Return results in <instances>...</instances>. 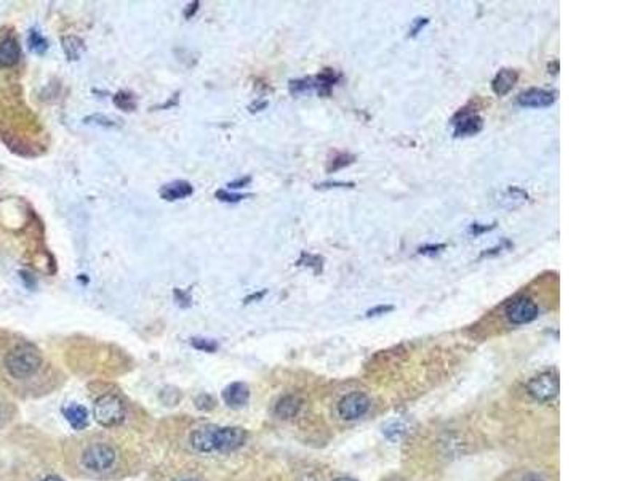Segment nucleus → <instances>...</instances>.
Returning a JSON list of instances; mask_svg holds the SVG:
<instances>
[{
  "mask_svg": "<svg viewBox=\"0 0 640 481\" xmlns=\"http://www.w3.org/2000/svg\"><path fill=\"white\" fill-rule=\"evenodd\" d=\"M247 434L238 427H213L207 425L192 431L191 443L197 451H234L245 441Z\"/></svg>",
  "mask_w": 640,
  "mask_h": 481,
  "instance_id": "nucleus-1",
  "label": "nucleus"
},
{
  "mask_svg": "<svg viewBox=\"0 0 640 481\" xmlns=\"http://www.w3.org/2000/svg\"><path fill=\"white\" fill-rule=\"evenodd\" d=\"M42 364L40 350L29 342L15 345V347L5 355L3 366L13 379L23 380L34 376Z\"/></svg>",
  "mask_w": 640,
  "mask_h": 481,
  "instance_id": "nucleus-2",
  "label": "nucleus"
},
{
  "mask_svg": "<svg viewBox=\"0 0 640 481\" xmlns=\"http://www.w3.org/2000/svg\"><path fill=\"white\" fill-rule=\"evenodd\" d=\"M93 414L98 424L114 427L121 424L125 417V408H123L122 399L116 394H102L101 398L96 399Z\"/></svg>",
  "mask_w": 640,
  "mask_h": 481,
  "instance_id": "nucleus-3",
  "label": "nucleus"
},
{
  "mask_svg": "<svg viewBox=\"0 0 640 481\" xmlns=\"http://www.w3.org/2000/svg\"><path fill=\"white\" fill-rule=\"evenodd\" d=\"M527 390L538 401H551L558 393V377L556 372H541L528 382Z\"/></svg>",
  "mask_w": 640,
  "mask_h": 481,
  "instance_id": "nucleus-4",
  "label": "nucleus"
},
{
  "mask_svg": "<svg viewBox=\"0 0 640 481\" xmlns=\"http://www.w3.org/2000/svg\"><path fill=\"white\" fill-rule=\"evenodd\" d=\"M114 461H116V454H114L112 447L107 445H100V443L86 447L82 456L84 466L89 470H93V472L107 470L112 466Z\"/></svg>",
  "mask_w": 640,
  "mask_h": 481,
  "instance_id": "nucleus-5",
  "label": "nucleus"
},
{
  "mask_svg": "<svg viewBox=\"0 0 640 481\" xmlns=\"http://www.w3.org/2000/svg\"><path fill=\"white\" fill-rule=\"evenodd\" d=\"M538 305L530 297H517L506 308V316L512 324H528L538 318Z\"/></svg>",
  "mask_w": 640,
  "mask_h": 481,
  "instance_id": "nucleus-6",
  "label": "nucleus"
},
{
  "mask_svg": "<svg viewBox=\"0 0 640 481\" xmlns=\"http://www.w3.org/2000/svg\"><path fill=\"white\" fill-rule=\"evenodd\" d=\"M368 409H370V398L359 392L346 394L338 404L340 417L344 420L359 419L363 414H367Z\"/></svg>",
  "mask_w": 640,
  "mask_h": 481,
  "instance_id": "nucleus-7",
  "label": "nucleus"
},
{
  "mask_svg": "<svg viewBox=\"0 0 640 481\" xmlns=\"http://www.w3.org/2000/svg\"><path fill=\"white\" fill-rule=\"evenodd\" d=\"M458 119L455 121V137L457 138H464V137H473V135H477L482 127H484V119H482L479 114L475 112H466V111H459L458 112Z\"/></svg>",
  "mask_w": 640,
  "mask_h": 481,
  "instance_id": "nucleus-8",
  "label": "nucleus"
},
{
  "mask_svg": "<svg viewBox=\"0 0 640 481\" xmlns=\"http://www.w3.org/2000/svg\"><path fill=\"white\" fill-rule=\"evenodd\" d=\"M554 101V94L544 89H528L517 96L519 105L525 108H549Z\"/></svg>",
  "mask_w": 640,
  "mask_h": 481,
  "instance_id": "nucleus-9",
  "label": "nucleus"
},
{
  "mask_svg": "<svg viewBox=\"0 0 640 481\" xmlns=\"http://www.w3.org/2000/svg\"><path fill=\"white\" fill-rule=\"evenodd\" d=\"M519 80V73L511 68H503L492 80V89L498 96H504L511 91Z\"/></svg>",
  "mask_w": 640,
  "mask_h": 481,
  "instance_id": "nucleus-10",
  "label": "nucleus"
},
{
  "mask_svg": "<svg viewBox=\"0 0 640 481\" xmlns=\"http://www.w3.org/2000/svg\"><path fill=\"white\" fill-rule=\"evenodd\" d=\"M192 193H194L192 185L189 182H184V180H176V182L167 183V185L162 186L160 191H159L160 198L165 199V201H168V202L180 201V199L189 198Z\"/></svg>",
  "mask_w": 640,
  "mask_h": 481,
  "instance_id": "nucleus-11",
  "label": "nucleus"
},
{
  "mask_svg": "<svg viewBox=\"0 0 640 481\" xmlns=\"http://www.w3.org/2000/svg\"><path fill=\"white\" fill-rule=\"evenodd\" d=\"M248 397H250V392L243 382L231 383L223 392V399L229 408H242L243 404H247Z\"/></svg>",
  "mask_w": 640,
  "mask_h": 481,
  "instance_id": "nucleus-12",
  "label": "nucleus"
},
{
  "mask_svg": "<svg viewBox=\"0 0 640 481\" xmlns=\"http://www.w3.org/2000/svg\"><path fill=\"white\" fill-rule=\"evenodd\" d=\"M528 201V194L525 190L519 186H509L508 190H504L500 198H498V204L506 210H515Z\"/></svg>",
  "mask_w": 640,
  "mask_h": 481,
  "instance_id": "nucleus-13",
  "label": "nucleus"
},
{
  "mask_svg": "<svg viewBox=\"0 0 640 481\" xmlns=\"http://www.w3.org/2000/svg\"><path fill=\"white\" fill-rule=\"evenodd\" d=\"M21 58V48L18 40L13 37H7L0 42V66L12 68Z\"/></svg>",
  "mask_w": 640,
  "mask_h": 481,
  "instance_id": "nucleus-14",
  "label": "nucleus"
},
{
  "mask_svg": "<svg viewBox=\"0 0 640 481\" xmlns=\"http://www.w3.org/2000/svg\"><path fill=\"white\" fill-rule=\"evenodd\" d=\"M341 75L333 71V69H323L322 73H320L319 75H316V77H312L314 80V90H317L320 95H330V91H332L333 89V85L338 82Z\"/></svg>",
  "mask_w": 640,
  "mask_h": 481,
  "instance_id": "nucleus-15",
  "label": "nucleus"
},
{
  "mask_svg": "<svg viewBox=\"0 0 640 481\" xmlns=\"http://www.w3.org/2000/svg\"><path fill=\"white\" fill-rule=\"evenodd\" d=\"M63 413L68 422L73 425L75 430H82L86 422H89L86 409L84 406H80V404H69V406L63 409Z\"/></svg>",
  "mask_w": 640,
  "mask_h": 481,
  "instance_id": "nucleus-16",
  "label": "nucleus"
},
{
  "mask_svg": "<svg viewBox=\"0 0 640 481\" xmlns=\"http://www.w3.org/2000/svg\"><path fill=\"white\" fill-rule=\"evenodd\" d=\"M63 50L66 53L69 61H79L85 52L84 40L77 36H64L61 39Z\"/></svg>",
  "mask_w": 640,
  "mask_h": 481,
  "instance_id": "nucleus-17",
  "label": "nucleus"
},
{
  "mask_svg": "<svg viewBox=\"0 0 640 481\" xmlns=\"http://www.w3.org/2000/svg\"><path fill=\"white\" fill-rule=\"evenodd\" d=\"M300 406H301L300 398L290 394V397L282 398L277 403V406H275V414H277L280 419H290L293 417V415H296L298 410H300Z\"/></svg>",
  "mask_w": 640,
  "mask_h": 481,
  "instance_id": "nucleus-18",
  "label": "nucleus"
},
{
  "mask_svg": "<svg viewBox=\"0 0 640 481\" xmlns=\"http://www.w3.org/2000/svg\"><path fill=\"white\" fill-rule=\"evenodd\" d=\"M28 44H29L31 52L37 53V55H43V53L48 50V40L42 36V32L39 29H31L29 37H28Z\"/></svg>",
  "mask_w": 640,
  "mask_h": 481,
  "instance_id": "nucleus-19",
  "label": "nucleus"
},
{
  "mask_svg": "<svg viewBox=\"0 0 640 481\" xmlns=\"http://www.w3.org/2000/svg\"><path fill=\"white\" fill-rule=\"evenodd\" d=\"M112 101L122 111L132 112L137 110V100H135V96L130 91H119V94L114 95Z\"/></svg>",
  "mask_w": 640,
  "mask_h": 481,
  "instance_id": "nucleus-20",
  "label": "nucleus"
},
{
  "mask_svg": "<svg viewBox=\"0 0 640 481\" xmlns=\"http://www.w3.org/2000/svg\"><path fill=\"white\" fill-rule=\"evenodd\" d=\"M354 161H356V158H354V156H352V154H348V153H338V154H335V156H333V159H330V161H328L327 170H328V172L341 170V169H344V167L351 165Z\"/></svg>",
  "mask_w": 640,
  "mask_h": 481,
  "instance_id": "nucleus-21",
  "label": "nucleus"
},
{
  "mask_svg": "<svg viewBox=\"0 0 640 481\" xmlns=\"http://www.w3.org/2000/svg\"><path fill=\"white\" fill-rule=\"evenodd\" d=\"M314 90V80L312 77H306V79H296L291 80L290 82V91L293 95H303V94H309V91Z\"/></svg>",
  "mask_w": 640,
  "mask_h": 481,
  "instance_id": "nucleus-22",
  "label": "nucleus"
},
{
  "mask_svg": "<svg viewBox=\"0 0 640 481\" xmlns=\"http://www.w3.org/2000/svg\"><path fill=\"white\" fill-rule=\"evenodd\" d=\"M191 343H192L194 348L207 351V353H213V351L218 350V343H216L215 340H210V339H197V337H195V339L191 340Z\"/></svg>",
  "mask_w": 640,
  "mask_h": 481,
  "instance_id": "nucleus-23",
  "label": "nucleus"
},
{
  "mask_svg": "<svg viewBox=\"0 0 640 481\" xmlns=\"http://www.w3.org/2000/svg\"><path fill=\"white\" fill-rule=\"evenodd\" d=\"M216 198H218L221 202L234 204V202H241L242 199L248 198V194H237V193H229L226 190H218L216 191Z\"/></svg>",
  "mask_w": 640,
  "mask_h": 481,
  "instance_id": "nucleus-24",
  "label": "nucleus"
},
{
  "mask_svg": "<svg viewBox=\"0 0 640 481\" xmlns=\"http://www.w3.org/2000/svg\"><path fill=\"white\" fill-rule=\"evenodd\" d=\"M84 122L85 124H96V126H101V127H114V126H116V124H114L109 117H106L102 114H93V116L85 117Z\"/></svg>",
  "mask_w": 640,
  "mask_h": 481,
  "instance_id": "nucleus-25",
  "label": "nucleus"
},
{
  "mask_svg": "<svg viewBox=\"0 0 640 481\" xmlns=\"http://www.w3.org/2000/svg\"><path fill=\"white\" fill-rule=\"evenodd\" d=\"M496 226V221H493L492 225H482V223H473L469 226V230H468V233L469 235H474V236H479L482 233H487V231H490L493 230Z\"/></svg>",
  "mask_w": 640,
  "mask_h": 481,
  "instance_id": "nucleus-26",
  "label": "nucleus"
},
{
  "mask_svg": "<svg viewBox=\"0 0 640 481\" xmlns=\"http://www.w3.org/2000/svg\"><path fill=\"white\" fill-rule=\"evenodd\" d=\"M445 247L447 244H427V246L420 247L418 253H421V256H436V253L442 252Z\"/></svg>",
  "mask_w": 640,
  "mask_h": 481,
  "instance_id": "nucleus-27",
  "label": "nucleus"
},
{
  "mask_svg": "<svg viewBox=\"0 0 640 481\" xmlns=\"http://www.w3.org/2000/svg\"><path fill=\"white\" fill-rule=\"evenodd\" d=\"M393 310H394L393 305H378L375 308H372V310H368L367 316H381V315H386V313L393 311Z\"/></svg>",
  "mask_w": 640,
  "mask_h": 481,
  "instance_id": "nucleus-28",
  "label": "nucleus"
},
{
  "mask_svg": "<svg viewBox=\"0 0 640 481\" xmlns=\"http://www.w3.org/2000/svg\"><path fill=\"white\" fill-rule=\"evenodd\" d=\"M427 23H429V20H427V18H416V20L413 21V26H411V29H410V34H409V36H410V37H415V36L418 34V32H420L422 28H425V26H426Z\"/></svg>",
  "mask_w": 640,
  "mask_h": 481,
  "instance_id": "nucleus-29",
  "label": "nucleus"
},
{
  "mask_svg": "<svg viewBox=\"0 0 640 481\" xmlns=\"http://www.w3.org/2000/svg\"><path fill=\"white\" fill-rule=\"evenodd\" d=\"M173 294H175V300L181 306H188L189 302H191V299H189V295H188V292H183L181 289H175V292H173Z\"/></svg>",
  "mask_w": 640,
  "mask_h": 481,
  "instance_id": "nucleus-30",
  "label": "nucleus"
},
{
  "mask_svg": "<svg viewBox=\"0 0 640 481\" xmlns=\"http://www.w3.org/2000/svg\"><path fill=\"white\" fill-rule=\"evenodd\" d=\"M317 188H354V183H343V182H327L322 185H317Z\"/></svg>",
  "mask_w": 640,
  "mask_h": 481,
  "instance_id": "nucleus-31",
  "label": "nucleus"
},
{
  "mask_svg": "<svg viewBox=\"0 0 640 481\" xmlns=\"http://www.w3.org/2000/svg\"><path fill=\"white\" fill-rule=\"evenodd\" d=\"M250 182H252V177H243V178H241V180H234V182H231L229 185H227V186H229L231 190H238V188H243V186H247L248 183H250Z\"/></svg>",
  "mask_w": 640,
  "mask_h": 481,
  "instance_id": "nucleus-32",
  "label": "nucleus"
},
{
  "mask_svg": "<svg viewBox=\"0 0 640 481\" xmlns=\"http://www.w3.org/2000/svg\"><path fill=\"white\" fill-rule=\"evenodd\" d=\"M199 5H200L199 2H192V3H189V5H188L189 8H186V12H184V16H186V18H192L194 13L197 12Z\"/></svg>",
  "mask_w": 640,
  "mask_h": 481,
  "instance_id": "nucleus-33",
  "label": "nucleus"
},
{
  "mask_svg": "<svg viewBox=\"0 0 640 481\" xmlns=\"http://www.w3.org/2000/svg\"><path fill=\"white\" fill-rule=\"evenodd\" d=\"M524 481H543V480H541L538 475H528V477L524 478Z\"/></svg>",
  "mask_w": 640,
  "mask_h": 481,
  "instance_id": "nucleus-34",
  "label": "nucleus"
},
{
  "mask_svg": "<svg viewBox=\"0 0 640 481\" xmlns=\"http://www.w3.org/2000/svg\"><path fill=\"white\" fill-rule=\"evenodd\" d=\"M42 481H63V480L58 478V477H47L45 480H42Z\"/></svg>",
  "mask_w": 640,
  "mask_h": 481,
  "instance_id": "nucleus-35",
  "label": "nucleus"
},
{
  "mask_svg": "<svg viewBox=\"0 0 640 481\" xmlns=\"http://www.w3.org/2000/svg\"><path fill=\"white\" fill-rule=\"evenodd\" d=\"M335 481H354V480H351V478H338V480H335Z\"/></svg>",
  "mask_w": 640,
  "mask_h": 481,
  "instance_id": "nucleus-36",
  "label": "nucleus"
},
{
  "mask_svg": "<svg viewBox=\"0 0 640 481\" xmlns=\"http://www.w3.org/2000/svg\"><path fill=\"white\" fill-rule=\"evenodd\" d=\"M183 481H195V480H183Z\"/></svg>",
  "mask_w": 640,
  "mask_h": 481,
  "instance_id": "nucleus-37",
  "label": "nucleus"
}]
</instances>
